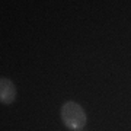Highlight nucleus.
<instances>
[{"instance_id":"f257e3e1","label":"nucleus","mask_w":131,"mask_h":131,"mask_svg":"<svg viewBox=\"0 0 131 131\" xmlns=\"http://www.w3.org/2000/svg\"><path fill=\"white\" fill-rule=\"evenodd\" d=\"M60 115L63 124L71 131L83 130L86 122H88V115L84 112L83 106L79 105L77 102H73V101H67L61 106Z\"/></svg>"},{"instance_id":"f03ea898","label":"nucleus","mask_w":131,"mask_h":131,"mask_svg":"<svg viewBox=\"0 0 131 131\" xmlns=\"http://www.w3.org/2000/svg\"><path fill=\"white\" fill-rule=\"evenodd\" d=\"M16 99V86L7 77H0V102L10 105Z\"/></svg>"}]
</instances>
